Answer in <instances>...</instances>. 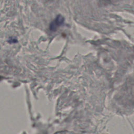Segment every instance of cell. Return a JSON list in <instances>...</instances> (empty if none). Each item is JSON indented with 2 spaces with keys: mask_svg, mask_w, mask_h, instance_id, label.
Returning <instances> with one entry per match:
<instances>
[{
  "mask_svg": "<svg viewBox=\"0 0 134 134\" xmlns=\"http://www.w3.org/2000/svg\"><path fill=\"white\" fill-rule=\"evenodd\" d=\"M64 21V17L61 15H58L56 18L50 23L49 29L52 31H55L61 25H62Z\"/></svg>",
  "mask_w": 134,
  "mask_h": 134,
  "instance_id": "6da1fadb",
  "label": "cell"
},
{
  "mask_svg": "<svg viewBox=\"0 0 134 134\" xmlns=\"http://www.w3.org/2000/svg\"><path fill=\"white\" fill-rule=\"evenodd\" d=\"M8 42L10 43H16L17 42V40L16 38H9V39L8 40Z\"/></svg>",
  "mask_w": 134,
  "mask_h": 134,
  "instance_id": "7a4b0ae2",
  "label": "cell"
},
{
  "mask_svg": "<svg viewBox=\"0 0 134 134\" xmlns=\"http://www.w3.org/2000/svg\"><path fill=\"white\" fill-rule=\"evenodd\" d=\"M0 79H1V77H0Z\"/></svg>",
  "mask_w": 134,
  "mask_h": 134,
  "instance_id": "3957f363",
  "label": "cell"
}]
</instances>
